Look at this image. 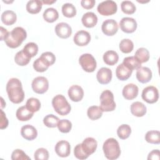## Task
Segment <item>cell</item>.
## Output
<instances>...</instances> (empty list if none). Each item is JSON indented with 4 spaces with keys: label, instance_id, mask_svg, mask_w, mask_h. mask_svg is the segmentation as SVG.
<instances>
[{
    "label": "cell",
    "instance_id": "cell-1",
    "mask_svg": "<svg viewBox=\"0 0 160 160\" xmlns=\"http://www.w3.org/2000/svg\"><path fill=\"white\" fill-rule=\"evenodd\" d=\"M6 91L9 100L15 104L21 102L24 98L22 84L18 78H11L6 84Z\"/></svg>",
    "mask_w": 160,
    "mask_h": 160
},
{
    "label": "cell",
    "instance_id": "cell-2",
    "mask_svg": "<svg viewBox=\"0 0 160 160\" xmlns=\"http://www.w3.org/2000/svg\"><path fill=\"white\" fill-rule=\"evenodd\" d=\"M26 37L27 33L24 28L21 27H16L9 32L4 41L8 47L11 48H16L22 44Z\"/></svg>",
    "mask_w": 160,
    "mask_h": 160
},
{
    "label": "cell",
    "instance_id": "cell-3",
    "mask_svg": "<svg viewBox=\"0 0 160 160\" xmlns=\"http://www.w3.org/2000/svg\"><path fill=\"white\" fill-rule=\"evenodd\" d=\"M105 157L110 160L118 159L121 154V149L118 141L112 138L106 139L102 146Z\"/></svg>",
    "mask_w": 160,
    "mask_h": 160
},
{
    "label": "cell",
    "instance_id": "cell-4",
    "mask_svg": "<svg viewBox=\"0 0 160 160\" xmlns=\"http://www.w3.org/2000/svg\"><path fill=\"white\" fill-rule=\"evenodd\" d=\"M52 105L55 111L61 116L68 114L71 109V106L63 95L58 94L52 100Z\"/></svg>",
    "mask_w": 160,
    "mask_h": 160
},
{
    "label": "cell",
    "instance_id": "cell-5",
    "mask_svg": "<svg viewBox=\"0 0 160 160\" xmlns=\"http://www.w3.org/2000/svg\"><path fill=\"white\" fill-rule=\"evenodd\" d=\"M102 111H112L116 108V103L114 100V95L109 90H104L100 96V106Z\"/></svg>",
    "mask_w": 160,
    "mask_h": 160
},
{
    "label": "cell",
    "instance_id": "cell-6",
    "mask_svg": "<svg viewBox=\"0 0 160 160\" xmlns=\"http://www.w3.org/2000/svg\"><path fill=\"white\" fill-rule=\"evenodd\" d=\"M79 62L86 72H93L97 66V63L95 58L92 55L88 53L82 54L79 59Z\"/></svg>",
    "mask_w": 160,
    "mask_h": 160
},
{
    "label": "cell",
    "instance_id": "cell-7",
    "mask_svg": "<svg viewBox=\"0 0 160 160\" xmlns=\"http://www.w3.org/2000/svg\"><path fill=\"white\" fill-rule=\"evenodd\" d=\"M117 9V4L114 1L111 0L101 2L98 4L97 8L98 12L102 16L112 15L116 12Z\"/></svg>",
    "mask_w": 160,
    "mask_h": 160
},
{
    "label": "cell",
    "instance_id": "cell-8",
    "mask_svg": "<svg viewBox=\"0 0 160 160\" xmlns=\"http://www.w3.org/2000/svg\"><path fill=\"white\" fill-rule=\"evenodd\" d=\"M31 86L32 90L36 93L43 94L48 89L49 82L46 78L44 76H38L33 79Z\"/></svg>",
    "mask_w": 160,
    "mask_h": 160
},
{
    "label": "cell",
    "instance_id": "cell-9",
    "mask_svg": "<svg viewBox=\"0 0 160 160\" xmlns=\"http://www.w3.org/2000/svg\"><path fill=\"white\" fill-rule=\"evenodd\" d=\"M141 96L146 102L149 104L154 103L157 102L159 98L158 90L153 86H149L142 90Z\"/></svg>",
    "mask_w": 160,
    "mask_h": 160
},
{
    "label": "cell",
    "instance_id": "cell-10",
    "mask_svg": "<svg viewBox=\"0 0 160 160\" xmlns=\"http://www.w3.org/2000/svg\"><path fill=\"white\" fill-rule=\"evenodd\" d=\"M121 29L126 33H132L137 28L136 21L132 18L125 17L121 19L119 22Z\"/></svg>",
    "mask_w": 160,
    "mask_h": 160
},
{
    "label": "cell",
    "instance_id": "cell-11",
    "mask_svg": "<svg viewBox=\"0 0 160 160\" xmlns=\"http://www.w3.org/2000/svg\"><path fill=\"white\" fill-rule=\"evenodd\" d=\"M101 29L105 35L109 36H113L118 30V24L117 22L112 19H106L102 22Z\"/></svg>",
    "mask_w": 160,
    "mask_h": 160
},
{
    "label": "cell",
    "instance_id": "cell-12",
    "mask_svg": "<svg viewBox=\"0 0 160 160\" xmlns=\"http://www.w3.org/2000/svg\"><path fill=\"white\" fill-rule=\"evenodd\" d=\"M98 146L96 140L91 137L86 138L81 143V148L82 151L88 156L95 152Z\"/></svg>",
    "mask_w": 160,
    "mask_h": 160
},
{
    "label": "cell",
    "instance_id": "cell-13",
    "mask_svg": "<svg viewBox=\"0 0 160 160\" xmlns=\"http://www.w3.org/2000/svg\"><path fill=\"white\" fill-rule=\"evenodd\" d=\"M56 35L62 39L68 38L72 34L71 27L66 22H59L55 27Z\"/></svg>",
    "mask_w": 160,
    "mask_h": 160
},
{
    "label": "cell",
    "instance_id": "cell-14",
    "mask_svg": "<svg viewBox=\"0 0 160 160\" xmlns=\"http://www.w3.org/2000/svg\"><path fill=\"white\" fill-rule=\"evenodd\" d=\"M55 152L60 157L66 158L70 154L71 146L69 142L61 140L58 141L55 146Z\"/></svg>",
    "mask_w": 160,
    "mask_h": 160
},
{
    "label": "cell",
    "instance_id": "cell-15",
    "mask_svg": "<svg viewBox=\"0 0 160 160\" xmlns=\"http://www.w3.org/2000/svg\"><path fill=\"white\" fill-rule=\"evenodd\" d=\"M74 43L79 46H84L88 44L91 41L90 34L86 31L81 30L78 31L73 38Z\"/></svg>",
    "mask_w": 160,
    "mask_h": 160
},
{
    "label": "cell",
    "instance_id": "cell-16",
    "mask_svg": "<svg viewBox=\"0 0 160 160\" xmlns=\"http://www.w3.org/2000/svg\"><path fill=\"white\" fill-rule=\"evenodd\" d=\"M112 71L108 68H101L96 74L98 81L101 84H107L111 81Z\"/></svg>",
    "mask_w": 160,
    "mask_h": 160
},
{
    "label": "cell",
    "instance_id": "cell-17",
    "mask_svg": "<svg viewBox=\"0 0 160 160\" xmlns=\"http://www.w3.org/2000/svg\"><path fill=\"white\" fill-rule=\"evenodd\" d=\"M136 78L141 83H146L150 81L152 78V72L148 67H142L137 69Z\"/></svg>",
    "mask_w": 160,
    "mask_h": 160
},
{
    "label": "cell",
    "instance_id": "cell-18",
    "mask_svg": "<svg viewBox=\"0 0 160 160\" xmlns=\"http://www.w3.org/2000/svg\"><path fill=\"white\" fill-rule=\"evenodd\" d=\"M138 87L132 83L126 84L122 89V96L128 100H132L136 98L138 94Z\"/></svg>",
    "mask_w": 160,
    "mask_h": 160
},
{
    "label": "cell",
    "instance_id": "cell-19",
    "mask_svg": "<svg viewBox=\"0 0 160 160\" xmlns=\"http://www.w3.org/2000/svg\"><path fill=\"white\" fill-rule=\"evenodd\" d=\"M68 96L72 101L79 102L83 98L84 91L80 86L72 85L68 90Z\"/></svg>",
    "mask_w": 160,
    "mask_h": 160
},
{
    "label": "cell",
    "instance_id": "cell-20",
    "mask_svg": "<svg viewBox=\"0 0 160 160\" xmlns=\"http://www.w3.org/2000/svg\"><path fill=\"white\" fill-rule=\"evenodd\" d=\"M21 134L25 139L32 141L37 137L38 131L34 126L30 124H26L21 128Z\"/></svg>",
    "mask_w": 160,
    "mask_h": 160
},
{
    "label": "cell",
    "instance_id": "cell-21",
    "mask_svg": "<svg viewBox=\"0 0 160 160\" xmlns=\"http://www.w3.org/2000/svg\"><path fill=\"white\" fill-rule=\"evenodd\" d=\"M81 21L85 27L93 28L98 22V17L94 12H88L82 16Z\"/></svg>",
    "mask_w": 160,
    "mask_h": 160
},
{
    "label": "cell",
    "instance_id": "cell-22",
    "mask_svg": "<svg viewBox=\"0 0 160 160\" xmlns=\"http://www.w3.org/2000/svg\"><path fill=\"white\" fill-rule=\"evenodd\" d=\"M132 71L128 69L122 63L118 66L116 69V75L118 79L126 81L131 76Z\"/></svg>",
    "mask_w": 160,
    "mask_h": 160
},
{
    "label": "cell",
    "instance_id": "cell-23",
    "mask_svg": "<svg viewBox=\"0 0 160 160\" xmlns=\"http://www.w3.org/2000/svg\"><path fill=\"white\" fill-rule=\"evenodd\" d=\"M146 107L141 102L136 101L131 105V113L137 117H142L146 113Z\"/></svg>",
    "mask_w": 160,
    "mask_h": 160
},
{
    "label": "cell",
    "instance_id": "cell-24",
    "mask_svg": "<svg viewBox=\"0 0 160 160\" xmlns=\"http://www.w3.org/2000/svg\"><path fill=\"white\" fill-rule=\"evenodd\" d=\"M34 112L27 109L26 106L19 107L16 112V118L21 121H26L29 120L33 116Z\"/></svg>",
    "mask_w": 160,
    "mask_h": 160
},
{
    "label": "cell",
    "instance_id": "cell-25",
    "mask_svg": "<svg viewBox=\"0 0 160 160\" xmlns=\"http://www.w3.org/2000/svg\"><path fill=\"white\" fill-rule=\"evenodd\" d=\"M2 22L7 26H10L16 22L17 16L16 13L11 10H6L1 14Z\"/></svg>",
    "mask_w": 160,
    "mask_h": 160
},
{
    "label": "cell",
    "instance_id": "cell-26",
    "mask_svg": "<svg viewBox=\"0 0 160 160\" xmlns=\"http://www.w3.org/2000/svg\"><path fill=\"white\" fill-rule=\"evenodd\" d=\"M119 59V56L118 53L112 50L106 51L103 55L104 62L109 66H113L116 64Z\"/></svg>",
    "mask_w": 160,
    "mask_h": 160
},
{
    "label": "cell",
    "instance_id": "cell-27",
    "mask_svg": "<svg viewBox=\"0 0 160 160\" xmlns=\"http://www.w3.org/2000/svg\"><path fill=\"white\" fill-rule=\"evenodd\" d=\"M42 2L39 0L29 1L26 4V10L31 14H37L41 10Z\"/></svg>",
    "mask_w": 160,
    "mask_h": 160
},
{
    "label": "cell",
    "instance_id": "cell-28",
    "mask_svg": "<svg viewBox=\"0 0 160 160\" xmlns=\"http://www.w3.org/2000/svg\"><path fill=\"white\" fill-rule=\"evenodd\" d=\"M43 18L48 22H53L59 18L58 11L53 8H47L43 12Z\"/></svg>",
    "mask_w": 160,
    "mask_h": 160
},
{
    "label": "cell",
    "instance_id": "cell-29",
    "mask_svg": "<svg viewBox=\"0 0 160 160\" xmlns=\"http://www.w3.org/2000/svg\"><path fill=\"white\" fill-rule=\"evenodd\" d=\"M31 58L29 56H28L23 51V49L18 51L15 56H14V61L15 62L19 65V66H26L27 65L30 60H31Z\"/></svg>",
    "mask_w": 160,
    "mask_h": 160
},
{
    "label": "cell",
    "instance_id": "cell-30",
    "mask_svg": "<svg viewBox=\"0 0 160 160\" xmlns=\"http://www.w3.org/2000/svg\"><path fill=\"white\" fill-rule=\"evenodd\" d=\"M145 140L151 144H159L160 143V132L158 131H149L145 135Z\"/></svg>",
    "mask_w": 160,
    "mask_h": 160
},
{
    "label": "cell",
    "instance_id": "cell-31",
    "mask_svg": "<svg viewBox=\"0 0 160 160\" xmlns=\"http://www.w3.org/2000/svg\"><path fill=\"white\" fill-rule=\"evenodd\" d=\"M122 64L128 69L133 71L141 66V64L136 59L134 56L126 57L123 59Z\"/></svg>",
    "mask_w": 160,
    "mask_h": 160
},
{
    "label": "cell",
    "instance_id": "cell-32",
    "mask_svg": "<svg viewBox=\"0 0 160 160\" xmlns=\"http://www.w3.org/2000/svg\"><path fill=\"white\" fill-rule=\"evenodd\" d=\"M134 57L141 64L146 62L149 59V51L144 48H140L136 51Z\"/></svg>",
    "mask_w": 160,
    "mask_h": 160
},
{
    "label": "cell",
    "instance_id": "cell-33",
    "mask_svg": "<svg viewBox=\"0 0 160 160\" xmlns=\"http://www.w3.org/2000/svg\"><path fill=\"white\" fill-rule=\"evenodd\" d=\"M102 111L99 106H90L87 111L88 118L91 120H96L99 119L102 115Z\"/></svg>",
    "mask_w": 160,
    "mask_h": 160
},
{
    "label": "cell",
    "instance_id": "cell-34",
    "mask_svg": "<svg viewBox=\"0 0 160 160\" xmlns=\"http://www.w3.org/2000/svg\"><path fill=\"white\" fill-rule=\"evenodd\" d=\"M26 107L30 111L35 112L39 110L41 108V102L38 99L35 98H31L27 100Z\"/></svg>",
    "mask_w": 160,
    "mask_h": 160
},
{
    "label": "cell",
    "instance_id": "cell-35",
    "mask_svg": "<svg viewBox=\"0 0 160 160\" xmlns=\"http://www.w3.org/2000/svg\"><path fill=\"white\" fill-rule=\"evenodd\" d=\"M131 132V128L128 124H121L117 129V134L121 139H126L129 138Z\"/></svg>",
    "mask_w": 160,
    "mask_h": 160
},
{
    "label": "cell",
    "instance_id": "cell-36",
    "mask_svg": "<svg viewBox=\"0 0 160 160\" xmlns=\"http://www.w3.org/2000/svg\"><path fill=\"white\" fill-rule=\"evenodd\" d=\"M62 12L67 18H72L76 14V9L72 4L65 3L62 6Z\"/></svg>",
    "mask_w": 160,
    "mask_h": 160
},
{
    "label": "cell",
    "instance_id": "cell-37",
    "mask_svg": "<svg viewBox=\"0 0 160 160\" xmlns=\"http://www.w3.org/2000/svg\"><path fill=\"white\" fill-rule=\"evenodd\" d=\"M22 49L28 56L30 58H32L37 54L38 52V46L36 43L31 42L27 43Z\"/></svg>",
    "mask_w": 160,
    "mask_h": 160
},
{
    "label": "cell",
    "instance_id": "cell-38",
    "mask_svg": "<svg viewBox=\"0 0 160 160\" xmlns=\"http://www.w3.org/2000/svg\"><path fill=\"white\" fill-rule=\"evenodd\" d=\"M59 121L58 117L55 115L51 114L46 116L43 119L44 124L48 128H55L57 126L58 123Z\"/></svg>",
    "mask_w": 160,
    "mask_h": 160
},
{
    "label": "cell",
    "instance_id": "cell-39",
    "mask_svg": "<svg viewBox=\"0 0 160 160\" xmlns=\"http://www.w3.org/2000/svg\"><path fill=\"white\" fill-rule=\"evenodd\" d=\"M122 11L127 14H132L136 11V6L130 1H124L121 4Z\"/></svg>",
    "mask_w": 160,
    "mask_h": 160
},
{
    "label": "cell",
    "instance_id": "cell-40",
    "mask_svg": "<svg viewBox=\"0 0 160 160\" xmlns=\"http://www.w3.org/2000/svg\"><path fill=\"white\" fill-rule=\"evenodd\" d=\"M133 48V42L129 39H124L119 43V49L124 53H129L132 51Z\"/></svg>",
    "mask_w": 160,
    "mask_h": 160
},
{
    "label": "cell",
    "instance_id": "cell-41",
    "mask_svg": "<svg viewBox=\"0 0 160 160\" xmlns=\"http://www.w3.org/2000/svg\"><path fill=\"white\" fill-rule=\"evenodd\" d=\"M58 129L62 133L69 132L72 128V123L68 119H61L59 121L57 125Z\"/></svg>",
    "mask_w": 160,
    "mask_h": 160
},
{
    "label": "cell",
    "instance_id": "cell-42",
    "mask_svg": "<svg viewBox=\"0 0 160 160\" xmlns=\"http://www.w3.org/2000/svg\"><path fill=\"white\" fill-rule=\"evenodd\" d=\"M48 66L52 65L56 61L55 55L51 52H44L39 57Z\"/></svg>",
    "mask_w": 160,
    "mask_h": 160
},
{
    "label": "cell",
    "instance_id": "cell-43",
    "mask_svg": "<svg viewBox=\"0 0 160 160\" xmlns=\"http://www.w3.org/2000/svg\"><path fill=\"white\" fill-rule=\"evenodd\" d=\"M33 68L36 71L42 72L46 71L48 69L49 66L46 64L45 62L40 58H39L34 61Z\"/></svg>",
    "mask_w": 160,
    "mask_h": 160
},
{
    "label": "cell",
    "instance_id": "cell-44",
    "mask_svg": "<svg viewBox=\"0 0 160 160\" xmlns=\"http://www.w3.org/2000/svg\"><path fill=\"white\" fill-rule=\"evenodd\" d=\"M34 158L36 160H48L49 158V152L45 148H38L34 152Z\"/></svg>",
    "mask_w": 160,
    "mask_h": 160
},
{
    "label": "cell",
    "instance_id": "cell-45",
    "mask_svg": "<svg viewBox=\"0 0 160 160\" xmlns=\"http://www.w3.org/2000/svg\"><path fill=\"white\" fill-rule=\"evenodd\" d=\"M11 159L12 160H24L31 159V158L26 155V154L21 149H15L11 154Z\"/></svg>",
    "mask_w": 160,
    "mask_h": 160
},
{
    "label": "cell",
    "instance_id": "cell-46",
    "mask_svg": "<svg viewBox=\"0 0 160 160\" xmlns=\"http://www.w3.org/2000/svg\"><path fill=\"white\" fill-rule=\"evenodd\" d=\"M74 156L79 159H86L89 156L84 153L81 148V144H77L74 149Z\"/></svg>",
    "mask_w": 160,
    "mask_h": 160
},
{
    "label": "cell",
    "instance_id": "cell-47",
    "mask_svg": "<svg viewBox=\"0 0 160 160\" xmlns=\"http://www.w3.org/2000/svg\"><path fill=\"white\" fill-rule=\"evenodd\" d=\"M8 126V120L6 116L5 113L3 111L1 110V121H0V128L1 129H5Z\"/></svg>",
    "mask_w": 160,
    "mask_h": 160
},
{
    "label": "cell",
    "instance_id": "cell-48",
    "mask_svg": "<svg viewBox=\"0 0 160 160\" xmlns=\"http://www.w3.org/2000/svg\"><path fill=\"white\" fill-rule=\"evenodd\" d=\"M160 159V152L159 149H154L150 152L148 156V160H159Z\"/></svg>",
    "mask_w": 160,
    "mask_h": 160
},
{
    "label": "cell",
    "instance_id": "cell-49",
    "mask_svg": "<svg viewBox=\"0 0 160 160\" xmlns=\"http://www.w3.org/2000/svg\"><path fill=\"white\" fill-rule=\"evenodd\" d=\"M81 4L84 9H89L94 7L95 4V1L94 0H82L81 1Z\"/></svg>",
    "mask_w": 160,
    "mask_h": 160
},
{
    "label": "cell",
    "instance_id": "cell-50",
    "mask_svg": "<svg viewBox=\"0 0 160 160\" xmlns=\"http://www.w3.org/2000/svg\"><path fill=\"white\" fill-rule=\"evenodd\" d=\"M0 32H1V34H0L1 41H4L6 39V38L8 37L9 32H8L6 29L4 28L2 26L0 27Z\"/></svg>",
    "mask_w": 160,
    "mask_h": 160
},
{
    "label": "cell",
    "instance_id": "cell-51",
    "mask_svg": "<svg viewBox=\"0 0 160 160\" xmlns=\"http://www.w3.org/2000/svg\"><path fill=\"white\" fill-rule=\"evenodd\" d=\"M55 2H56V1H54H54H48V0H47V1H42V3L46 4H52Z\"/></svg>",
    "mask_w": 160,
    "mask_h": 160
},
{
    "label": "cell",
    "instance_id": "cell-52",
    "mask_svg": "<svg viewBox=\"0 0 160 160\" xmlns=\"http://www.w3.org/2000/svg\"><path fill=\"white\" fill-rule=\"evenodd\" d=\"M1 109H2L4 106H6V102H4V104H3L4 101H3V99L2 97L1 98Z\"/></svg>",
    "mask_w": 160,
    "mask_h": 160
}]
</instances>
